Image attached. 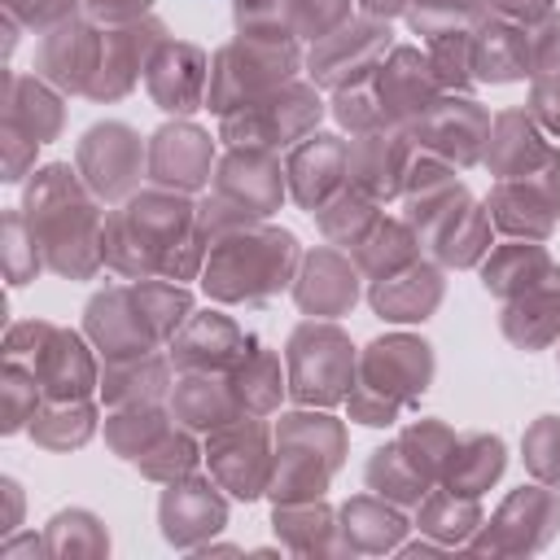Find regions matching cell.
Masks as SVG:
<instances>
[{
	"mask_svg": "<svg viewBox=\"0 0 560 560\" xmlns=\"http://www.w3.org/2000/svg\"><path fill=\"white\" fill-rule=\"evenodd\" d=\"M22 214L39 241L44 267L83 280L105 262V214L96 210L79 171L44 166L26 188Z\"/></svg>",
	"mask_w": 560,
	"mask_h": 560,
	"instance_id": "cell-1",
	"label": "cell"
},
{
	"mask_svg": "<svg viewBox=\"0 0 560 560\" xmlns=\"http://www.w3.org/2000/svg\"><path fill=\"white\" fill-rule=\"evenodd\" d=\"M298 245L280 228L236 223L214 241V254L206 262V289L223 302H254L271 298L293 280Z\"/></svg>",
	"mask_w": 560,
	"mask_h": 560,
	"instance_id": "cell-2",
	"label": "cell"
},
{
	"mask_svg": "<svg viewBox=\"0 0 560 560\" xmlns=\"http://www.w3.org/2000/svg\"><path fill=\"white\" fill-rule=\"evenodd\" d=\"M433 372L429 346L416 337H385L359 359V385L350 389V411L363 424H389L398 407L424 389Z\"/></svg>",
	"mask_w": 560,
	"mask_h": 560,
	"instance_id": "cell-3",
	"label": "cell"
},
{
	"mask_svg": "<svg viewBox=\"0 0 560 560\" xmlns=\"http://www.w3.org/2000/svg\"><path fill=\"white\" fill-rule=\"evenodd\" d=\"M298 70V48L293 39H276V35H241L236 44H228L214 66H210V88L206 101L219 114H232L267 92H276L280 83H289Z\"/></svg>",
	"mask_w": 560,
	"mask_h": 560,
	"instance_id": "cell-4",
	"label": "cell"
},
{
	"mask_svg": "<svg viewBox=\"0 0 560 560\" xmlns=\"http://www.w3.org/2000/svg\"><path fill=\"white\" fill-rule=\"evenodd\" d=\"M319 114H324L319 92L289 79L276 92L223 114V136L236 149H276L289 140H306V131L319 122Z\"/></svg>",
	"mask_w": 560,
	"mask_h": 560,
	"instance_id": "cell-5",
	"label": "cell"
},
{
	"mask_svg": "<svg viewBox=\"0 0 560 560\" xmlns=\"http://www.w3.org/2000/svg\"><path fill=\"white\" fill-rule=\"evenodd\" d=\"M280 438L293 446L289 455H280L276 464V494L284 490V499L293 494H319L328 472L341 459V424L328 416H284Z\"/></svg>",
	"mask_w": 560,
	"mask_h": 560,
	"instance_id": "cell-6",
	"label": "cell"
},
{
	"mask_svg": "<svg viewBox=\"0 0 560 560\" xmlns=\"http://www.w3.org/2000/svg\"><path fill=\"white\" fill-rule=\"evenodd\" d=\"M289 368H293V394L302 402H337L354 385V354L350 341L328 324H306L289 341Z\"/></svg>",
	"mask_w": 560,
	"mask_h": 560,
	"instance_id": "cell-7",
	"label": "cell"
},
{
	"mask_svg": "<svg viewBox=\"0 0 560 560\" xmlns=\"http://www.w3.org/2000/svg\"><path fill=\"white\" fill-rule=\"evenodd\" d=\"M389 52V26L376 22V18H359V22H341L337 31H328L324 39H315V52H311V74L319 88H350V83H363L381 70Z\"/></svg>",
	"mask_w": 560,
	"mask_h": 560,
	"instance_id": "cell-8",
	"label": "cell"
},
{
	"mask_svg": "<svg viewBox=\"0 0 560 560\" xmlns=\"http://www.w3.org/2000/svg\"><path fill=\"white\" fill-rule=\"evenodd\" d=\"M490 214L503 232H516L525 241H538L560 219V153H551L538 171L503 179L490 197Z\"/></svg>",
	"mask_w": 560,
	"mask_h": 560,
	"instance_id": "cell-9",
	"label": "cell"
},
{
	"mask_svg": "<svg viewBox=\"0 0 560 560\" xmlns=\"http://www.w3.org/2000/svg\"><path fill=\"white\" fill-rule=\"evenodd\" d=\"M140 162H144L140 136H136L131 127H122V122H101V127H92V131L83 136V144H79V166H74V171L83 175V184H88L96 197L114 201V197H127V192L136 188Z\"/></svg>",
	"mask_w": 560,
	"mask_h": 560,
	"instance_id": "cell-10",
	"label": "cell"
},
{
	"mask_svg": "<svg viewBox=\"0 0 560 560\" xmlns=\"http://www.w3.org/2000/svg\"><path fill=\"white\" fill-rule=\"evenodd\" d=\"M101 44L105 35L88 18H66L44 31L39 52H35V74L48 79L61 92H88L101 66Z\"/></svg>",
	"mask_w": 560,
	"mask_h": 560,
	"instance_id": "cell-11",
	"label": "cell"
},
{
	"mask_svg": "<svg viewBox=\"0 0 560 560\" xmlns=\"http://www.w3.org/2000/svg\"><path fill=\"white\" fill-rule=\"evenodd\" d=\"M416 140L424 149L451 158L455 166H468V162L481 158V149L490 140V114L477 101L459 96V92L433 96V105L416 118Z\"/></svg>",
	"mask_w": 560,
	"mask_h": 560,
	"instance_id": "cell-12",
	"label": "cell"
},
{
	"mask_svg": "<svg viewBox=\"0 0 560 560\" xmlns=\"http://www.w3.org/2000/svg\"><path fill=\"white\" fill-rule=\"evenodd\" d=\"M284 197V175L280 162L271 158V149H236L223 171H219V206L249 223L276 210V201Z\"/></svg>",
	"mask_w": 560,
	"mask_h": 560,
	"instance_id": "cell-13",
	"label": "cell"
},
{
	"mask_svg": "<svg viewBox=\"0 0 560 560\" xmlns=\"http://www.w3.org/2000/svg\"><path fill=\"white\" fill-rule=\"evenodd\" d=\"M411 162H416V149L394 122L376 127V131H359L350 140V184L363 197L381 201V197L402 192L407 175H411Z\"/></svg>",
	"mask_w": 560,
	"mask_h": 560,
	"instance_id": "cell-14",
	"label": "cell"
},
{
	"mask_svg": "<svg viewBox=\"0 0 560 560\" xmlns=\"http://www.w3.org/2000/svg\"><path fill=\"white\" fill-rule=\"evenodd\" d=\"M162 39H166V35H162V22H153V18H140V22H131V26H114V31H105L101 66H96V79H92L88 96H96V101H114V96L131 92L136 79L149 70V57L158 52Z\"/></svg>",
	"mask_w": 560,
	"mask_h": 560,
	"instance_id": "cell-15",
	"label": "cell"
},
{
	"mask_svg": "<svg viewBox=\"0 0 560 560\" xmlns=\"http://www.w3.org/2000/svg\"><path fill=\"white\" fill-rule=\"evenodd\" d=\"M88 332L96 341V350L109 359H136V354H149L162 337L153 332V324L144 319L140 302L131 289H114V293H101L92 306H88Z\"/></svg>",
	"mask_w": 560,
	"mask_h": 560,
	"instance_id": "cell-16",
	"label": "cell"
},
{
	"mask_svg": "<svg viewBox=\"0 0 560 560\" xmlns=\"http://www.w3.org/2000/svg\"><path fill=\"white\" fill-rule=\"evenodd\" d=\"M144 83H149V92H153V101H158L162 109H171V114H188V109H197V105L206 101L210 70H206L201 48L162 39L158 52L149 57Z\"/></svg>",
	"mask_w": 560,
	"mask_h": 560,
	"instance_id": "cell-17",
	"label": "cell"
},
{
	"mask_svg": "<svg viewBox=\"0 0 560 560\" xmlns=\"http://www.w3.org/2000/svg\"><path fill=\"white\" fill-rule=\"evenodd\" d=\"M210 464L236 494H258L267 481V429L258 420H228L210 438Z\"/></svg>",
	"mask_w": 560,
	"mask_h": 560,
	"instance_id": "cell-18",
	"label": "cell"
},
{
	"mask_svg": "<svg viewBox=\"0 0 560 560\" xmlns=\"http://www.w3.org/2000/svg\"><path fill=\"white\" fill-rule=\"evenodd\" d=\"M245 337L236 332V324L228 315H192L184 319V328L175 332L171 341V359L184 368V372H223V368H236L245 359Z\"/></svg>",
	"mask_w": 560,
	"mask_h": 560,
	"instance_id": "cell-19",
	"label": "cell"
},
{
	"mask_svg": "<svg viewBox=\"0 0 560 560\" xmlns=\"http://www.w3.org/2000/svg\"><path fill=\"white\" fill-rule=\"evenodd\" d=\"M26 368L39 376L44 398H88L96 385V363H92L88 346L66 328H48V337L39 341V350Z\"/></svg>",
	"mask_w": 560,
	"mask_h": 560,
	"instance_id": "cell-20",
	"label": "cell"
},
{
	"mask_svg": "<svg viewBox=\"0 0 560 560\" xmlns=\"http://www.w3.org/2000/svg\"><path fill=\"white\" fill-rule=\"evenodd\" d=\"M438 88L442 83H438L429 57H420L416 48H398L376 70V92H381V105H385L389 122H416L433 105Z\"/></svg>",
	"mask_w": 560,
	"mask_h": 560,
	"instance_id": "cell-21",
	"label": "cell"
},
{
	"mask_svg": "<svg viewBox=\"0 0 560 560\" xmlns=\"http://www.w3.org/2000/svg\"><path fill=\"white\" fill-rule=\"evenodd\" d=\"M341 175H350V149L337 136H306V144L289 158V184L306 210H319L332 192H341Z\"/></svg>",
	"mask_w": 560,
	"mask_h": 560,
	"instance_id": "cell-22",
	"label": "cell"
},
{
	"mask_svg": "<svg viewBox=\"0 0 560 560\" xmlns=\"http://www.w3.org/2000/svg\"><path fill=\"white\" fill-rule=\"evenodd\" d=\"M210 136L197 127H162L149 144V175L166 188H197L210 179Z\"/></svg>",
	"mask_w": 560,
	"mask_h": 560,
	"instance_id": "cell-23",
	"label": "cell"
},
{
	"mask_svg": "<svg viewBox=\"0 0 560 560\" xmlns=\"http://www.w3.org/2000/svg\"><path fill=\"white\" fill-rule=\"evenodd\" d=\"M503 328L521 346H547L551 337H560V271L556 267H547L534 284L512 293Z\"/></svg>",
	"mask_w": 560,
	"mask_h": 560,
	"instance_id": "cell-24",
	"label": "cell"
},
{
	"mask_svg": "<svg viewBox=\"0 0 560 560\" xmlns=\"http://www.w3.org/2000/svg\"><path fill=\"white\" fill-rule=\"evenodd\" d=\"M293 289H298L302 311H311V315H341V311L354 306V298H359L354 267H350L337 249L311 254V258H306V271H302V280H298Z\"/></svg>",
	"mask_w": 560,
	"mask_h": 560,
	"instance_id": "cell-25",
	"label": "cell"
},
{
	"mask_svg": "<svg viewBox=\"0 0 560 560\" xmlns=\"http://www.w3.org/2000/svg\"><path fill=\"white\" fill-rule=\"evenodd\" d=\"M4 122L26 131L35 144L52 140L61 131V101L39 74H18L9 70V92H4Z\"/></svg>",
	"mask_w": 560,
	"mask_h": 560,
	"instance_id": "cell-26",
	"label": "cell"
},
{
	"mask_svg": "<svg viewBox=\"0 0 560 560\" xmlns=\"http://www.w3.org/2000/svg\"><path fill=\"white\" fill-rule=\"evenodd\" d=\"M486 166H494V175L503 179H516V175H529L538 171L551 149L542 144V136L534 131V122L525 114H499V122L490 127V140H486Z\"/></svg>",
	"mask_w": 560,
	"mask_h": 560,
	"instance_id": "cell-27",
	"label": "cell"
},
{
	"mask_svg": "<svg viewBox=\"0 0 560 560\" xmlns=\"http://www.w3.org/2000/svg\"><path fill=\"white\" fill-rule=\"evenodd\" d=\"M472 70L481 79H494V83L529 74V26L503 22V18L486 22L472 35Z\"/></svg>",
	"mask_w": 560,
	"mask_h": 560,
	"instance_id": "cell-28",
	"label": "cell"
},
{
	"mask_svg": "<svg viewBox=\"0 0 560 560\" xmlns=\"http://www.w3.org/2000/svg\"><path fill=\"white\" fill-rule=\"evenodd\" d=\"M438 298H442V276L420 262L376 280V289H372V302L385 319H424L438 306Z\"/></svg>",
	"mask_w": 560,
	"mask_h": 560,
	"instance_id": "cell-29",
	"label": "cell"
},
{
	"mask_svg": "<svg viewBox=\"0 0 560 560\" xmlns=\"http://www.w3.org/2000/svg\"><path fill=\"white\" fill-rule=\"evenodd\" d=\"M166 381H171V372H166L162 354L149 350V354H136V359H109L105 376H101V389H105L109 407H144L166 389Z\"/></svg>",
	"mask_w": 560,
	"mask_h": 560,
	"instance_id": "cell-30",
	"label": "cell"
},
{
	"mask_svg": "<svg viewBox=\"0 0 560 560\" xmlns=\"http://www.w3.org/2000/svg\"><path fill=\"white\" fill-rule=\"evenodd\" d=\"M175 411H179V420H188V424L219 429V424L236 420L241 402H236L232 385H223L219 376H210V372H188V376L175 385Z\"/></svg>",
	"mask_w": 560,
	"mask_h": 560,
	"instance_id": "cell-31",
	"label": "cell"
},
{
	"mask_svg": "<svg viewBox=\"0 0 560 560\" xmlns=\"http://www.w3.org/2000/svg\"><path fill=\"white\" fill-rule=\"evenodd\" d=\"M162 521H166V534L175 542H184L192 529H219L223 525V503H219L210 481H184V486L166 490Z\"/></svg>",
	"mask_w": 560,
	"mask_h": 560,
	"instance_id": "cell-32",
	"label": "cell"
},
{
	"mask_svg": "<svg viewBox=\"0 0 560 560\" xmlns=\"http://www.w3.org/2000/svg\"><path fill=\"white\" fill-rule=\"evenodd\" d=\"M92 429H96V411L88 398H48L31 420V438L48 451L79 446L92 438Z\"/></svg>",
	"mask_w": 560,
	"mask_h": 560,
	"instance_id": "cell-33",
	"label": "cell"
},
{
	"mask_svg": "<svg viewBox=\"0 0 560 560\" xmlns=\"http://www.w3.org/2000/svg\"><path fill=\"white\" fill-rule=\"evenodd\" d=\"M232 394H236V402L245 411H271L276 398H280V363H276V354L249 341L245 359L232 372Z\"/></svg>",
	"mask_w": 560,
	"mask_h": 560,
	"instance_id": "cell-34",
	"label": "cell"
},
{
	"mask_svg": "<svg viewBox=\"0 0 560 560\" xmlns=\"http://www.w3.org/2000/svg\"><path fill=\"white\" fill-rule=\"evenodd\" d=\"M503 468V446L499 438H472L468 446H459L451 455V468H446V490L455 494H477L486 481H494Z\"/></svg>",
	"mask_w": 560,
	"mask_h": 560,
	"instance_id": "cell-35",
	"label": "cell"
},
{
	"mask_svg": "<svg viewBox=\"0 0 560 560\" xmlns=\"http://www.w3.org/2000/svg\"><path fill=\"white\" fill-rule=\"evenodd\" d=\"M547 254L538 245H503L490 262H486V289H494L499 298L521 293L525 284H534L547 271Z\"/></svg>",
	"mask_w": 560,
	"mask_h": 560,
	"instance_id": "cell-36",
	"label": "cell"
},
{
	"mask_svg": "<svg viewBox=\"0 0 560 560\" xmlns=\"http://www.w3.org/2000/svg\"><path fill=\"white\" fill-rule=\"evenodd\" d=\"M39 267H44V254H39V241H35L26 214L9 210L4 214V271H9V284H26Z\"/></svg>",
	"mask_w": 560,
	"mask_h": 560,
	"instance_id": "cell-37",
	"label": "cell"
},
{
	"mask_svg": "<svg viewBox=\"0 0 560 560\" xmlns=\"http://www.w3.org/2000/svg\"><path fill=\"white\" fill-rule=\"evenodd\" d=\"M39 398H44L39 376H35L26 363H9V368H4V433H13V429H22L26 420H35Z\"/></svg>",
	"mask_w": 560,
	"mask_h": 560,
	"instance_id": "cell-38",
	"label": "cell"
},
{
	"mask_svg": "<svg viewBox=\"0 0 560 560\" xmlns=\"http://www.w3.org/2000/svg\"><path fill=\"white\" fill-rule=\"evenodd\" d=\"M525 455H529V468L547 481H560V420H538L525 438Z\"/></svg>",
	"mask_w": 560,
	"mask_h": 560,
	"instance_id": "cell-39",
	"label": "cell"
},
{
	"mask_svg": "<svg viewBox=\"0 0 560 560\" xmlns=\"http://www.w3.org/2000/svg\"><path fill=\"white\" fill-rule=\"evenodd\" d=\"M4 13L31 31H48V26L74 18V0H4Z\"/></svg>",
	"mask_w": 560,
	"mask_h": 560,
	"instance_id": "cell-40",
	"label": "cell"
},
{
	"mask_svg": "<svg viewBox=\"0 0 560 560\" xmlns=\"http://www.w3.org/2000/svg\"><path fill=\"white\" fill-rule=\"evenodd\" d=\"M149 4H153V0H79L83 18L96 22V26H105V31L140 22V18L149 13Z\"/></svg>",
	"mask_w": 560,
	"mask_h": 560,
	"instance_id": "cell-41",
	"label": "cell"
},
{
	"mask_svg": "<svg viewBox=\"0 0 560 560\" xmlns=\"http://www.w3.org/2000/svg\"><path fill=\"white\" fill-rule=\"evenodd\" d=\"M35 149L39 144L26 131H18V127L4 122V179H22L26 162H35Z\"/></svg>",
	"mask_w": 560,
	"mask_h": 560,
	"instance_id": "cell-42",
	"label": "cell"
},
{
	"mask_svg": "<svg viewBox=\"0 0 560 560\" xmlns=\"http://www.w3.org/2000/svg\"><path fill=\"white\" fill-rule=\"evenodd\" d=\"M534 114H538L551 131H560V70H551V74H542V79L534 83Z\"/></svg>",
	"mask_w": 560,
	"mask_h": 560,
	"instance_id": "cell-43",
	"label": "cell"
},
{
	"mask_svg": "<svg viewBox=\"0 0 560 560\" xmlns=\"http://www.w3.org/2000/svg\"><path fill=\"white\" fill-rule=\"evenodd\" d=\"M490 9H494L503 22H521V26H529V22H538V18L551 13V0H490Z\"/></svg>",
	"mask_w": 560,
	"mask_h": 560,
	"instance_id": "cell-44",
	"label": "cell"
}]
</instances>
